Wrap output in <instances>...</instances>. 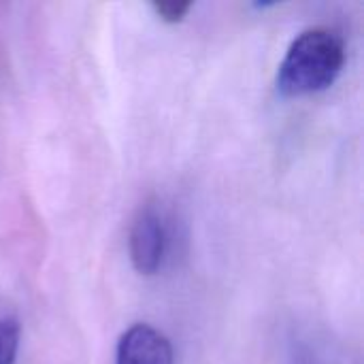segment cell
<instances>
[{
    "instance_id": "1",
    "label": "cell",
    "mask_w": 364,
    "mask_h": 364,
    "mask_svg": "<svg viewBox=\"0 0 364 364\" xmlns=\"http://www.w3.org/2000/svg\"><path fill=\"white\" fill-rule=\"evenodd\" d=\"M343 62V38L331 28H309L288 47L277 70V90L288 98L324 92L337 81Z\"/></svg>"
},
{
    "instance_id": "2",
    "label": "cell",
    "mask_w": 364,
    "mask_h": 364,
    "mask_svg": "<svg viewBox=\"0 0 364 364\" xmlns=\"http://www.w3.org/2000/svg\"><path fill=\"white\" fill-rule=\"evenodd\" d=\"M166 243H168V232H166L164 215L158 209V205L147 203L145 207H141L130 228L128 250H130L132 267L141 275H156L162 269L166 256Z\"/></svg>"
},
{
    "instance_id": "3",
    "label": "cell",
    "mask_w": 364,
    "mask_h": 364,
    "mask_svg": "<svg viewBox=\"0 0 364 364\" xmlns=\"http://www.w3.org/2000/svg\"><path fill=\"white\" fill-rule=\"evenodd\" d=\"M115 364H175L171 341L149 324L130 326L117 343Z\"/></svg>"
},
{
    "instance_id": "4",
    "label": "cell",
    "mask_w": 364,
    "mask_h": 364,
    "mask_svg": "<svg viewBox=\"0 0 364 364\" xmlns=\"http://www.w3.org/2000/svg\"><path fill=\"white\" fill-rule=\"evenodd\" d=\"M19 350V324L13 318H0V364H15Z\"/></svg>"
},
{
    "instance_id": "5",
    "label": "cell",
    "mask_w": 364,
    "mask_h": 364,
    "mask_svg": "<svg viewBox=\"0 0 364 364\" xmlns=\"http://www.w3.org/2000/svg\"><path fill=\"white\" fill-rule=\"evenodd\" d=\"M151 9H154V13H156L162 21H166V23H177V21H181V19L188 15V11L192 9V2L160 0V2H154Z\"/></svg>"
}]
</instances>
